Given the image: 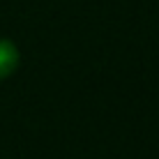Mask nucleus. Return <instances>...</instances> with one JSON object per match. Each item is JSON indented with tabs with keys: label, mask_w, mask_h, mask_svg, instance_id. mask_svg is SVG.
I'll use <instances>...</instances> for the list:
<instances>
[{
	"label": "nucleus",
	"mask_w": 159,
	"mask_h": 159,
	"mask_svg": "<svg viewBox=\"0 0 159 159\" xmlns=\"http://www.w3.org/2000/svg\"><path fill=\"white\" fill-rule=\"evenodd\" d=\"M19 60H21V56H19L16 44L9 39H0V81L16 72Z\"/></svg>",
	"instance_id": "nucleus-1"
}]
</instances>
